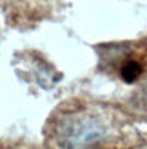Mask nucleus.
Wrapping results in <instances>:
<instances>
[{
    "mask_svg": "<svg viewBox=\"0 0 147 149\" xmlns=\"http://www.w3.org/2000/svg\"><path fill=\"white\" fill-rule=\"evenodd\" d=\"M140 73H142V65L135 62V60H129L122 65V69H120V74H122V78L126 80V82H135L138 77H140Z\"/></svg>",
    "mask_w": 147,
    "mask_h": 149,
    "instance_id": "2",
    "label": "nucleus"
},
{
    "mask_svg": "<svg viewBox=\"0 0 147 149\" xmlns=\"http://www.w3.org/2000/svg\"><path fill=\"white\" fill-rule=\"evenodd\" d=\"M105 125L91 113H69L56 122L53 140L58 149H91L105 136Z\"/></svg>",
    "mask_w": 147,
    "mask_h": 149,
    "instance_id": "1",
    "label": "nucleus"
}]
</instances>
